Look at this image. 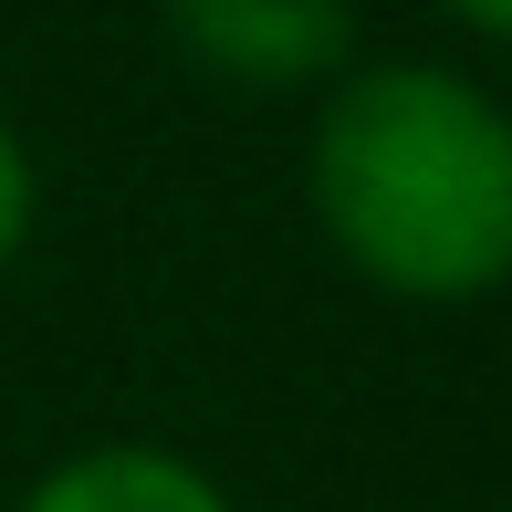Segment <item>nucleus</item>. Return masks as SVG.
Segmentation results:
<instances>
[{
  "label": "nucleus",
  "mask_w": 512,
  "mask_h": 512,
  "mask_svg": "<svg viewBox=\"0 0 512 512\" xmlns=\"http://www.w3.org/2000/svg\"><path fill=\"white\" fill-rule=\"evenodd\" d=\"M304 209L387 304H492L512 283V115L471 63H345L304 126Z\"/></svg>",
  "instance_id": "obj_1"
},
{
  "label": "nucleus",
  "mask_w": 512,
  "mask_h": 512,
  "mask_svg": "<svg viewBox=\"0 0 512 512\" xmlns=\"http://www.w3.org/2000/svg\"><path fill=\"white\" fill-rule=\"evenodd\" d=\"M157 32L220 95H324L356 63V0H157Z\"/></svg>",
  "instance_id": "obj_2"
},
{
  "label": "nucleus",
  "mask_w": 512,
  "mask_h": 512,
  "mask_svg": "<svg viewBox=\"0 0 512 512\" xmlns=\"http://www.w3.org/2000/svg\"><path fill=\"white\" fill-rule=\"evenodd\" d=\"M11 512H241V502L168 439H95V450H63Z\"/></svg>",
  "instance_id": "obj_3"
},
{
  "label": "nucleus",
  "mask_w": 512,
  "mask_h": 512,
  "mask_svg": "<svg viewBox=\"0 0 512 512\" xmlns=\"http://www.w3.org/2000/svg\"><path fill=\"white\" fill-rule=\"evenodd\" d=\"M32 220H42V168H32V147H21V126L0 115V283H11L21 251H32Z\"/></svg>",
  "instance_id": "obj_4"
},
{
  "label": "nucleus",
  "mask_w": 512,
  "mask_h": 512,
  "mask_svg": "<svg viewBox=\"0 0 512 512\" xmlns=\"http://www.w3.org/2000/svg\"><path fill=\"white\" fill-rule=\"evenodd\" d=\"M439 11H450L471 42H512V0H439Z\"/></svg>",
  "instance_id": "obj_5"
}]
</instances>
